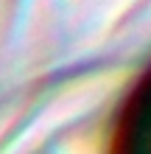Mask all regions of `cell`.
Listing matches in <instances>:
<instances>
[{
	"instance_id": "6da1fadb",
	"label": "cell",
	"mask_w": 151,
	"mask_h": 154,
	"mask_svg": "<svg viewBox=\"0 0 151 154\" xmlns=\"http://www.w3.org/2000/svg\"><path fill=\"white\" fill-rule=\"evenodd\" d=\"M115 149L151 154V67L126 95L115 121Z\"/></svg>"
}]
</instances>
